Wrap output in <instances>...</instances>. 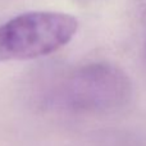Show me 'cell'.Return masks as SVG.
<instances>
[{
    "label": "cell",
    "mask_w": 146,
    "mask_h": 146,
    "mask_svg": "<svg viewBox=\"0 0 146 146\" xmlns=\"http://www.w3.org/2000/svg\"><path fill=\"white\" fill-rule=\"evenodd\" d=\"M131 95V81L121 68L95 62L53 78L41 92L40 103L51 110L103 113L123 106Z\"/></svg>",
    "instance_id": "6da1fadb"
},
{
    "label": "cell",
    "mask_w": 146,
    "mask_h": 146,
    "mask_svg": "<svg viewBox=\"0 0 146 146\" xmlns=\"http://www.w3.org/2000/svg\"><path fill=\"white\" fill-rule=\"evenodd\" d=\"M78 30L73 15L28 12L0 25V63L46 56L72 41Z\"/></svg>",
    "instance_id": "7a4b0ae2"
}]
</instances>
